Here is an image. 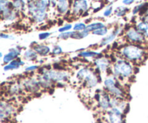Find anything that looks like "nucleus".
<instances>
[{"mask_svg": "<svg viewBox=\"0 0 148 123\" xmlns=\"http://www.w3.org/2000/svg\"><path fill=\"white\" fill-rule=\"evenodd\" d=\"M6 92L11 97H14V96H20V94L25 92L20 82H14L9 84Z\"/></svg>", "mask_w": 148, "mask_h": 123, "instance_id": "ddd939ff", "label": "nucleus"}, {"mask_svg": "<svg viewBox=\"0 0 148 123\" xmlns=\"http://www.w3.org/2000/svg\"><path fill=\"white\" fill-rule=\"evenodd\" d=\"M63 53V50H62V47L60 46H55L51 50V53L54 56H59V55H61Z\"/></svg>", "mask_w": 148, "mask_h": 123, "instance_id": "7c9ffc66", "label": "nucleus"}, {"mask_svg": "<svg viewBox=\"0 0 148 123\" xmlns=\"http://www.w3.org/2000/svg\"><path fill=\"white\" fill-rule=\"evenodd\" d=\"M119 57L123 58L132 64L144 63L148 57L147 51L142 45L132 43L121 46L119 50Z\"/></svg>", "mask_w": 148, "mask_h": 123, "instance_id": "f257e3e1", "label": "nucleus"}, {"mask_svg": "<svg viewBox=\"0 0 148 123\" xmlns=\"http://www.w3.org/2000/svg\"><path fill=\"white\" fill-rule=\"evenodd\" d=\"M94 66L100 72L106 73L111 70V60L108 58L104 57L101 55L94 59Z\"/></svg>", "mask_w": 148, "mask_h": 123, "instance_id": "f8f14e48", "label": "nucleus"}, {"mask_svg": "<svg viewBox=\"0 0 148 123\" xmlns=\"http://www.w3.org/2000/svg\"><path fill=\"white\" fill-rule=\"evenodd\" d=\"M145 20V21L147 22H148V9L147 10V11H146L145 14L144 20Z\"/></svg>", "mask_w": 148, "mask_h": 123, "instance_id": "58836bf2", "label": "nucleus"}, {"mask_svg": "<svg viewBox=\"0 0 148 123\" xmlns=\"http://www.w3.org/2000/svg\"><path fill=\"white\" fill-rule=\"evenodd\" d=\"M135 28L140 32V33L143 35L146 38H148V22L145 21V20H142V21L139 22L136 24Z\"/></svg>", "mask_w": 148, "mask_h": 123, "instance_id": "aec40b11", "label": "nucleus"}, {"mask_svg": "<svg viewBox=\"0 0 148 123\" xmlns=\"http://www.w3.org/2000/svg\"><path fill=\"white\" fill-rule=\"evenodd\" d=\"M111 73L115 79L119 81L129 80L134 75V66L124 58L119 57L112 65Z\"/></svg>", "mask_w": 148, "mask_h": 123, "instance_id": "f03ea898", "label": "nucleus"}, {"mask_svg": "<svg viewBox=\"0 0 148 123\" xmlns=\"http://www.w3.org/2000/svg\"><path fill=\"white\" fill-rule=\"evenodd\" d=\"M113 12V8L112 7H109L108 8H106V10L104 11L103 12V16L104 17H109V16L111 15Z\"/></svg>", "mask_w": 148, "mask_h": 123, "instance_id": "c9c22d12", "label": "nucleus"}, {"mask_svg": "<svg viewBox=\"0 0 148 123\" xmlns=\"http://www.w3.org/2000/svg\"><path fill=\"white\" fill-rule=\"evenodd\" d=\"M129 11L128 9L125 7H119L116 10H115V14L119 17H123Z\"/></svg>", "mask_w": 148, "mask_h": 123, "instance_id": "bb28decb", "label": "nucleus"}, {"mask_svg": "<svg viewBox=\"0 0 148 123\" xmlns=\"http://www.w3.org/2000/svg\"><path fill=\"white\" fill-rule=\"evenodd\" d=\"M135 1V0H123L122 3L124 4V5H131L132 4H133V2Z\"/></svg>", "mask_w": 148, "mask_h": 123, "instance_id": "4c0bfd02", "label": "nucleus"}, {"mask_svg": "<svg viewBox=\"0 0 148 123\" xmlns=\"http://www.w3.org/2000/svg\"><path fill=\"white\" fill-rule=\"evenodd\" d=\"M108 28L106 27H102V28H100L98 30H95V31L92 32V34L95 35H99V36H104L108 33Z\"/></svg>", "mask_w": 148, "mask_h": 123, "instance_id": "c85d7f7f", "label": "nucleus"}, {"mask_svg": "<svg viewBox=\"0 0 148 123\" xmlns=\"http://www.w3.org/2000/svg\"><path fill=\"white\" fill-rule=\"evenodd\" d=\"M78 81L83 82L85 86L88 89H93L98 86L99 83L98 76L92 69L84 67L79 69L76 75Z\"/></svg>", "mask_w": 148, "mask_h": 123, "instance_id": "7ed1b4c3", "label": "nucleus"}, {"mask_svg": "<svg viewBox=\"0 0 148 123\" xmlns=\"http://www.w3.org/2000/svg\"><path fill=\"white\" fill-rule=\"evenodd\" d=\"M145 3H143V4H140L138 5H137L136 7H134V8L132 10V14H136L137 13H140V11L142 10V9L143 8V7L145 6Z\"/></svg>", "mask_w": 148, "mask_h": 123, "instance_id": "473e14b6", "label": "nucleus"}, {"mask_svg": "<svg viewBox=\"0 0 148 123\" xmlns=\"http://www.w3.org/2000/svg\"><path fill=\"white\" fill-rule=\"evenodd\" d=\"M12 3L13 9L17 12H22L27 7L25 0H12Z\"/></svg>", "mask_w": 148, "mask_h": 123, "instance_id": "412c9836", "label": "nucleus"}, {"mask_svg": "<svg viewBox=\"0 0 148 123\" xmlns=\"http://www.w3.org/2000/svg\"><path fill=\"white\" fill-rule=\"evenodd\" d=\"M38 56V53L33 48H30L25 51L24 54H23V58L29 61H33L37 59Z\"/></svg>", "mask_w": 148, "mask_h": 123, "instance_id": "5701e85b", "label": "nucleus"}, {"mask_svg": "<svg viewBox=\"0 0 148 123\" xmlns=\"http://www.w3.org/2000/svg\"><path fill=\"white\" fill-rule=\"evenodd\" d=\"M104 90L108 92L111 97L125 99V92L123 90L119 81L113 76H109L103 81Z\"/></svg>", "mask_w": 148, "mask_h": 123, "instance_id": "20e7f679", "label": "nucleus"}, {"mask_svg": "<svg viewBox=\"0 0 148 123\" xmlns=\"http://www.w3.org/2000/svg\"><path fill=\"white\" fill-rule=\"evenodd\" d=\"M40 74L50 79L54 84H61L66 82L69 79V73L61 69H43Z\"/></svg>", "mask_w": 148, "mask_h": 123, "instance_id": "39448f33", "label": "nucleus"}, {"mask_svg": "<svg viewBox=\"0 0 148 123\" xmlns=\"http://www.w3.org/2000/svg\"><path fill=\"white\" fill-rule=\"evenodd\" d=\"M125 37L129 43L132 44L143 45L146 42V37L135 27L127 29L125 33Z\"/></svg>", "mask_w": 148, "mask_h": 123, "instance_id": "1a4fd4ad", "label": "nucleus"}, {"mask_svg": "<svg viewBox=\"0 0 148 123\" xmlns=\"http://www.w3.org/2000/svg\"><path fill=\"white\" fill-rule=\"evenodd\" d=\"M0 37H1V39H13L14 38V37H13V36L11 35L6 34V33H1V34H0Z\"/></svg>", "mask_w": 148, "mask_h": 123, "instance_id": "e433bc0d", "label": "nucleus"}, {"mask_svg": "<svg viewBox=\"0 0 148 123\" xmlns=\"http://www.w3.org/2000/svg\"><path fill=\"white\" fill-rule=\"evenodd\" d=\"M87 25L84 22H77L73 26V30L74 31L76 32H81L84 31L86 29Z\"/></svg>", "mask_w": 148, "mask_h": 123, "instance_id": "cd10ccee", "label": "nucleus"}, {"mask_svg": "<svg viewBox=\"0 0 148 123\" xmlns=\"http://www.w3.org/2000/svg\"><path fill=\"white\" fill-rule=\"evenodd\" d=\"M24 88L25 92L30 94H37L41 90V86L39 84L37 77L33 76H28L24 77L20 81Z\"/></svg>", "mask_w": 148, "mask_h": 123, "instance_id": "0eeeda50", "label": "nucleus"}, {"mask_svg": "<svg viewBox=\"0 0 148 123\" xmlns=\"http://www.w3.org/2000/svg\"><path fill=\"white\" fill-rule=\"evenodd\" d=\"M72 28H73V27H72V24H65V25L61 27L58 30V31H59L60 33H64V32L69 31V30H70Z\"/></svg>", "mask_w": 148, "mask_h": 123, "instance_id": "2f4dec72", "label": "nucleus"}, {"mask_svg": "<svg viewBox=\"0 0 148 123\" xmlns=\"http://www.w3.org/2000/svg\"><path fill=\"white\" fill-rule=\"evenodd\" d=\"M89 8L88 0H73L71 5L72 13L75 16H80L87 12Z\"/></svg>", "mask_w": 148, "mask_h": 123, "instance_id": "9d476101", "label": "nucleus"}, {"mask_svg": "<svg viewBox=\"0 0 148 123\" xmlns=\"http://www.w3.org/2000/svg\"><path fill=\"white\" fill-rule=\"evenodd\" d=\"M104 27H106V26L103 22H92L88 24L86 29H85V31H87L89 33H92L93 31H95V30Z\"/></svg>", "mask_w": 148, "mask_h": 123, "instance_id": "b1692460", "label": "nucleus"}, {"mask_svg": "<svg viewBox=\"0 0 148 123\" xmlns=\"http://www.w3.org/2000/svg\"><path fill=\"white\" fill-rule=\"evenodd\" d=\"M101 53H98V52L92 51V50H82L79 53V57L84 58H96L98 56H101Z\"/></svg>", "mask_w": 148, "mask_h": 123, "instance_id": "4be33fe9", "label": "nucleus"}, {"mask_svg": "<svg viewBox=\"0 0 148 123\" xmlns=\"http://www.w3.org/2000/svg\"><path fill=\"white\" fill-rule=\"evenodd\" d=\"M88 34H89V33H88V32L85 31V30H84V31H81V32L73 31V34H72V38L79 40V39H82L86 37L87 36H88Z\"/></svg>", "mask_w": 148, "mask_h": 123, "instance_id": "a878e982", "label": "nucleus"}, {"mask_svg": "<svg viewBox=\"0 0 148 123\" xmlns=\"http://www.w3.org/2000/svg\"><path fill=\"white\" fill-rule=\"evenodd\" d=\"M21 48L18 47V46L10 49L8 53L4 55V57H3V63H5V64H8L11 61L14 60V59L18 58L20 55L21 54Z\"/></svg>", "mask_w": 148, "mask_h": 123, "instance_id": "4468645a", "label": "nucleus"}, {"mask_svg": "<svg viewBox=\"0 0 148 123\" xmlns=\"http://www.w3.org/2000/svg\"><path fill=\"white\" fill-rule=\"evenodd\" d=\"M38 69V65H32V66H29L27 67H26L25 69V71L27 72V73H30V72L35 71Z\"/></svg>", "mask_w": 148, "mask_h": 123, "instance_id": "72a5a7b5", "label": "nucleus"}, {"mask_svg": "<svg viewBox=\"0 0 148 123\" xmlns=\"http://www.w3.org/2000/svg\"><path fill=\"white\" fill-rule=\"evenodd\" d=\"M32 48L38 53V55L40 56H46L51 53V48L49 46L43 44H36L33 46Z\"/></svg>", "mask_w": 148, "mask_h": 123, "instance_id": "f3484780", "label": "nucleus"}, {"mask_svg": "<svg viewBox=\"0 0 148 123\" xmlns=\"http://www.w3.org/2000/svg\"><path fill=\"white\" fill-rule=\"evenodd\" d=\"M72 34H73V31L64 32V33H60L59 36H58V37L59 39H62V40H66L68 38H72Z\"/></svg>", "mask_w": 148, "mask_h": 123, "instance_id": "c756f323", "label": "nucleus"}, {"mask_svg": "<svg viewBox=\"0 0 148 123\" xmlns=\"http://www.w3.org/2000/svg\"><path fill=\"white\" fill-rule=\"evenodd\" d=\"M47 12H37L31 15L32 20L36 23H41L47 19Z\"/></svg>", "mask_w": 148, "mask_h": 123, "instance_id": "393cba45", "label": "nucleus"}, {"mask_svg": "<svg viewBox=\"0 0 148 123\" xmlns=\"http://www.w3.org/2000/svg\"><path fill=\"white\" fill-rule=\"evenodd\" d=\"M39 84H40L41 89H51L53 86H54V83L52 82L50 79L46 78L42 74H39L37 76Z\"/></svg>", "mask_w": 148, "mask_h": 123, "instance_id": "a211bd4d", "label": "nucleus"}, {"mask_svg": "<svg viewBox=\"0 0 148 123\" xmlns=\"http://www.w3.org/2000/svg\"><path fill=\"white\" fill-rule=\"evenodd\" d=\"M24 64L25 62L18 58L17 59H14V60L11 61L10 63H8V64H6L5 66H4V71H8L18 69L19 68H20Z\"/></svg>", "mask_w": 148, "mask_h": 123, "instance_id": "6ab92c4d", "label": "nucleus"}, {"mask_svg": "<svg viewBox=\"0 0 148 123\" xmlns=\"http://www.w3.org/2000/svg\"><path fill=\"white\" fill-rule=\"evenodd\" d=\"M121 31V28H116L112 32L110 35H108L106 37H103V38L101 40V43H100V47H103V46H107V45L110 44L111 43H112L114 40L116 39V37L118 36V35L120 33Z\"/></svg>", "mask_w": 148, "mask_h": 123, "instance_id": "dca6fc26", "label": "nucleus"}, {"mask_svg": "<svg viewBox=\"0 0 148 123\" xmlns=\"http://www.w3.org/2000/svg\"><path fill=\"white\" fill-rule=\"evenodd\" d=\"M51 33H49V32H44V33H41L38 35V38L39 40H43L47 39L48 37H50Z\"/></svg>", "mask_w": 148, "mask_h": 123, "instance_id": "f704fd0d", "label": "nucleus"}, {"mask_svg": "<svg viewBox=\"0 0 148 123\" xmlns=\"http://www.w3.org/2000/svg\"><path fill=\"white\" fill-rule=\"evenodd\" d=\"M17 106L7 99L2 98L0 104V119L1 122H6L17 112Z\"/></svg>", "mask_w": 148, "mask_h": 123, "instance_id": "423d86ee", "label": "nucleus"}, {"mask_svg": "<svg viewBox=\"0 0 148 123\" xmlns=\"http://www.w3.org/2000/svg\"><path fill=\"white\" fill-rule=\"evenodd\" d=\"M108 123H124V114L118 108H111L106 112Z\"/></svg>", "mask_w": 148, "mask_h": 123, "instance_id": "9b49d317", "label": "nucleus"}, {"mask_svg": "<svg viewBox=\"0 0 148 123\" xmlns=\"http://www.w3.org/2000/svg\"><path fill=\"white\" fill-rule=\"evenodd\" d=\"M95 99H96L98 109L101 112H107L111 108V96L105 90L100 91L98 93H97L96 96H95Z\"/></svg>", "mask_w": 148, "mask_h": 123, "instance_id": "6e6552de", "label": "nucleus"}, {"mask_svg": "<svg viewBox=\"0 0 148 123\" xmlns=\"http://www.w3.org/2000/svg\"><path fill=\"white\" fill-rule=\"evenodd\" d=\"M71 5L72 3L69 2V0H61L58 1L56 8L59 14H65L69 12V7Z\"/></svg>", "mask_w": 148, "mask_h": 123, "instance_id": "2eb2a0df", "label": "nucleus"}]
</instances>
